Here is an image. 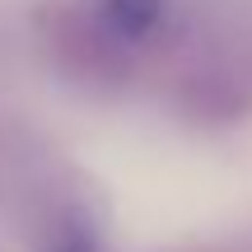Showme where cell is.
<instances>
[{
  "label": "cell",
  "instance_id": "cell-2",
  "mask_svg": "<svg viewBox=\"0 0 252 252\" xmlns=\"http://www.w3.org/2000/svg\"><path fill=\"white\" fill-rule=\"evenodd\" d=\"M56 252H94V243H89L84 234H70V238H65V243L56 248Z\"/></svg>",
  "mask_w": 252,
  "mask_h": 252
},
{
  "label": "cell",
  "instance_id": "cell-1",
  "mask_svg": "<svg viewBox=\"0 0 252 252\" xmlns=\"http://www.w3.org/2000/svg\"><path fill=\"white\" fill-rule=\"evenodd\" d=\"M103 14L122 37H145L159 28L163 19V0H103Z\"/></svg>",
  "mask_w": 252,
  "mask_h": 252
}]
</instances>
